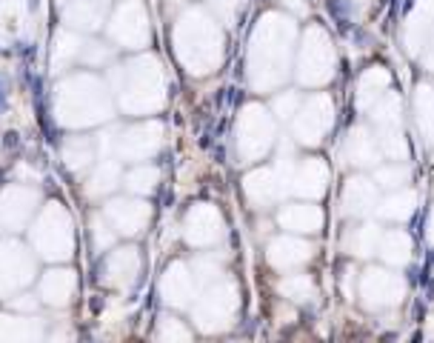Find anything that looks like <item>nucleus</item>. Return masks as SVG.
Listing matches in <instances>:
<instances>
[{
	"mask_svg": "<svg viewBox=\"0 0 434 343\" xmlns=\"http://www.w3.org/2000/svg\"><path fill=\"white\" fill-rule=\"evenodd\" d=\"M175 43L177 54L186 63L192 75H206L221 63L223 54V35L211 18H206L197 9H189L177 26H175Z\"/></svg>",
	"mask_w": 434,
	"mask_h": 343,
	"instance_id": "obj_1",
	"label": "nucleus"
},
{
	"mask_svg": "<svg viewBox=\"0 0 434 343\" xmlns=\"http://www.w3.org/2000/svg\"><path fill=\"white\" fill-rule=\"evenodd\" d=\"M54 109L63 126H95L112 117L106 86L92 75H78L63 81L57 86Z\"/></svg>",
	"mask_w": 434,
	"mask_h": 343,
	"instance_id": "obj_2",
	"label": "nucleus"
},
{
	"mask_svg": "<svg viewBox=\"0 0 434 343\" xmlns=\"http://www.w3.org/2000/svg\"><path fill=\"white\" fill-rule=\"evenodd\" d=\"M117 95L126 112L149 115L163 106V72L155 57H137L117 66Z\"/></svg>",
	"mask_w": 434,
	"mask_h": 343,
	"instance_id": "obj_3",
	"label": "nucleus"
},
{
	"mask_svg": "<svg viewBox=\"0 0 434 343\" xmlns=\"http://www.w3.org/2000/svg\"><path fill=\"white\" fill-rule=\"evenodd\" d=\"M71 221L63 209V203H49L32 223V246L46 260H66L71 255Z\"/></svg>",
	"mask_w": 434,
	"mask_h": 343,
	"instance_id": "obj_4",
	"label": "nucleus"
},
{
	"mask_svg": "<svg viewBox=\"0 0 434 343\" xmlns=\"http://www.w3.org/2000/svg\"><path fill=\"white\" fill-rule=\"evenodd\" d=\"M115 155L126 163H143L160 152L163 146V126L158 120L152 123H140V126H131L126 132H120L115 141Z\"/></svg>",
	"mask_w": 434,
	"mask_h": 343,
	"instance_id": "obj_5",
	"label": "nucleus"
},
{
	"mask_svg": "<svg viewBox=\"0 0 434 343\" xmlns=\"http://www.w3.org/2000/svg\"><path fill=\"white\" fill-rule=\"evenodd\" d=\"M237 309V292L232 284H214L197 303L194 309V320L203 332H217V329H226L232 326Z\"/></svg>",
	"mask_w": 434,
	"mask_h": 343,
	"instance_id": "obj_6",
	"label": "nucleus"
},
{
	"mask_svg": "<svg viewBox=\"0 0 434 343\" xmlns=\"http://www.w3.org/2000/svg\"><path fill=\"white\" fill-rule=\"evenodd\" d=\"M109 37L120 46V49H143L152 37V29L146 23V15H143V6L129 0L123 4L112 21H109Z\"/></svg>",
	"mask_w": 434,
	"mask_h": 343,
	"instance_id": "obj_7",
	"label": "nucleus"
},
{
	"mask_svg": "<svg viewBox=\"0 0 434 343\" xmlns=\"http://www.w3.org/2000/svg\"><path fill=\"white\" fill-rule=\"evenodd\" d=\"M35 278V260L32 255L15 243V240H6L0 243V295H12L23 286H29Z\"/></svg>",
	"mask_w": 434,
	"mask_h": 343,
	"instance_id": "obj_8",
	"label": "nucleus"
},
{
	"mask_svg": "<svg viewBox=\"0 0 434 343\" xmlns=\"http://www.w3.org/2000/svg\"><path fill=\"white\" fill-rule=\"evenodd\" d=\"M103 218L115 229V235L134 238L146 229L152 209H149V203H143L137 197H117V200H109L103 206Z\"/></svg>",
	"mask_w": 434,
	"mask_h": 343,
	"instance_id": "obj_9",
	"label": "nucleus"
},
{
	"mask_svg": "<svg viewBox=\"0 0 434 343\" xmlns=\"http://www.w3.org/2000/svg\"><path fill=\"white\" fill-rule=\"evenodd\" d=\"M334 52L329 46V37L320 29H312L303 43V57H300V81L303 83H323L334 72Z\"/></svg>",
	"mask_w": 434,
	"mask_h": 343,
	"instance_id": "obj_10",
	"label": "nucleus"
},
{
	"mask_svg": "<svg viewBox=\"0 0 434 343\" xmlns=\"http://www.w3.org/2000/svg\"><path fill=\"white\" fill-rule=\"evenodd\" d=\"M37 209V192L26 186H6L0 192V232H20Z\"/></svg>",
	"mask_w": 434,
	"mask_h": 343,
	"instance_id": "obj_11",
	"label": "nucleus"
},
{
	"mask_svg": "<svg viewBox=\"0 0 434 343\" xmlns=\"http://www.w3.org/2000/svg\"><path fill=\"white\" fill-rule=\"evenodd\" d=\"M271 134H274V129H271V120L266 117V112L257 106L246 109L240 129H237V146H240L243 158H260L271 146Z\"/></svg>",
	"mask_w": 434,
	"mask_h": 343,
	"instance_id": "obj_12",
	"label": "nucleus"
},
{
	"mask_svg": "<svg viewBox=\"0 0 434 343\" xmlns=\"http://www.w3.org/2000/svg\"><path fill=\"white\" fill-rule=\"evenodd\" d=\"M140 272V255L134 246L126 249H115L106 252L103 263H100V284L112 286V289H129L137 281Z\"/></svg>",
	"mask_w": 434,
	"mask_h": 343,
	"instance_id": "obj_13",
	"label": "nucleus"
},
{
	"mask_svg": "<svg viewBox=\"0 0 434 343\" xmlns=\"http://www.w3.org/2000/svg\"><path fill=\"white\" fill-rule=\"evenodd\" d=\"M221 238H223L221 212L211 209L209 203H197L194 209L186 215V240H189V246L206 249V246H214Z\"/></svg>",
	"mask_w": 434,
	"mask_h": 343,
	"instance_id": "obj_14",
	"label": "nucleus"
},
{
	"mask_svg": "<svg viewBox=\"0 0 434 343\" xmlns=\"http://www.w3.org/2000/svg\"><path fill=\"white\" fill-rule=\"evenodd\" d=\"M334 120V112H332V103L326 95H317L306 103V109L298 115L295 120V134H298V141L300 144H317L323 141V134L329 132Z\"/></svg>",
	"mask_w": 434,
	"mask_h": 343,
	"instance_id": "obj_15",
	"label": "nucleus"
},
{
	"mask_svg": "<svg viewBox=\"0 0 434 343\" xmlns=\"http://www.w3.org/2000/svg\"><path fill=\"white\" fill-rule=\"evenodd\" d=\"M106 18V4L103 0H69V6L63 9V21L71 32H98Z\"/></svg>",
	"mask_w": 434,
	"mask_h": 343,
	"instance_id": "obj_16",
	"label": "nucleus"
},
{
	"mask_svg": "<svg viewBox=\"0 0 434 343\" xmlns=\"http://www.w3.org/2000/svg\"><path fill=\"white\" fill-rule=\"evenodd\" d=\"M197 289V281L194 274L189 272L186 263H172L163 274V284H160V292H163V301L172 303V306H186L192 301Z\"/></svg>",
	"mask_w": 434,
	"mask_h": 343,
	"instance_id": "obj_17",
	"label": "nucleus"
},
{
	"mask_svg": "<svg viewBox=\"0 0 434 343\" xmlns=\"http://www.w3.org/2000/svg\"><path fill=\"white\" fill-rule=\"evenodd\" d=\"M75 272H69V269H52L43 274V281H40V298L52 306H66L71 301V295H75Z\"/></svg>",
	"mask_w": 434,
	"mask_h": 343,
	"instance_id": "obj_18",
	"label": "nucleus"
},
{
	"mask_svg": "<svg viewBox=\"0 0 434 343\" xmlns=\"http://www.w3.org/2000/svg\"><path fill=\"white\" fill-rule=\"evenodd\" d=\"M400 289L403 284L397 278H392L386 272H377V269L366 272V278H363V301L369 306H386L389 301H397Z\"/></svg>",
	"mask_w": 434,
	"mask_h": 343,
	"instance_id": "obj_19",
	"label": "nucleus"
},
{
	"mask_svg": "<svg viewBox=\"0 0 434 343\" xmlns=\"http://www.w3.org/2000/svg\"><path fill=\"white\" fill-rule=\"evenodd\" d=\"M312 257V246L303 243V240H295V238H277L271 240L269 246V263L277 266V269H292V266H300Z\"/></svg>",
	"mask_w": 434,
	"mask_h": 343,
	"instance_id": "obj_20",
	"label": "nucleus"
},
{
	"mask_svg": "<svg viewBox=\"0 0 434 343\" xmlns=\"http://www.w3.org/2000/svg\"><path fill=\"white\" fill-rule=\"evenodd\" d=\"M83 35L78 32H60L54 37V49H52V69L54 72H66L69 66L81 63V52H83Z\"/></svg>",
	"mask_w": 434,
	"mask_h": 343,
	"instance_id": "obj_21",
	"label": "nucleus"
},
{
	"mask_svg": "<svg viewBox=\"0 0 434 343\" xmlns=\"http://www.w3.org/2000/svg\"><path fill=\"white\" fill-rule=\"evenodd\" d=\"M63 163L71 175H83L95 163V144L92 137H69L63 144Z\"/></svg>",
	"mask_w": 434,
	"mask_h": 343,
	"instance_id": "obj_22",
	"label": "nucleus"
},
{
	"mask_svg": "<svg viewBox=\"0 0 434 343\" xmlns=\"http://www.w3.org/2000/svg\"><path fill=\"white\" fill-rule=\"evenodd\" d=\"M292 183H295V192H298V194L317 197V194L326 192V166H323L320 161L309 158V161H303V163L298 166Z\"/></svg>",
	"mask_w": 434,
	"mask_h": 343,
	"instance_id": "obj_23",
	"label": "nucleus"
},
{
	"mask_svg": "<svg viewBox=\"0 0 434 343\" xmlns=\"http://www.w3.org/2000/svg\"><path fill=\"white\" fill-rule=\"evenodd\" d=\"M375 200H377L375 186L369 180H363V178H354V180H348V186L343 192V212L360 218V215H366L372 209Z\"/></svg>",
	"mask_w": 434,
	"mask_h": 343,
	"instance_id": "obj_24",
	"label": "nucleus"
},
{
	"mask_svg": "<svg viewBox=\"0 0 434 343\" xmlns=\"http://www.w3.org/2000/svg\"><path fill=\"white\" fill-rule=\"evenodd\" d=\"M280 223L286 229H292V232H317L320 223H323V215L317 206H288V209L280 212Z\"/></svg>",
	"mask_w": 434,
	"mask_h": 343,
	"instance_id": "obj_25",
	"label": "nucleus"
},
{
	"mask_svg": "<svg viewBox=\"0 0 434 343\" xmlns=\"http://www.w3.org/2000/svg\"><path fill=\"white\" fill-rule=\"evenodd\" d=\"M123 180V172H120V163H115V161H103L100 166H95V172L89 175V180H86V194L89 197H106L117 183Z\"/></svg>",
	"mask_w": 434,
	"mask_h": 343,
	"instance_id": "obj_26",
	"label": "nucleus"
},
{
	"mask_svg": "<svg viewBox=\"0 0 434 343\" xmlns=\"http://www.w3.org/2000/svg\"><path fill=\"white\" fill-rule=\"evenodd\" d=\"M346 158H348V163H357V166H369L377 161V144L372 141V134L366 129H354L348 134Z\"/></svg>",
	"mask_w": 434,
	"mask_h": 343,
	"instance_id": "obj_27",
	"label": "nucleus"
},
{
	"mask_svg": "<svg viewBox=\"0 0 434 343\" xmlns=\"http://www.w3.org/2000/svg\"><path fill=\"white\" fill-rule=\"evenodd\" d=\"M246 192L254 203H271L277 194H280V186H277V175L271 169H260L254 175L246 178Z\"/></svg>",
	"mask_w": 434,
	"mask_h": 343,
	"instance_id": "obj_28",
	"label": "nucleus"
},
{
	"mask_svg": "<svg viewBox=\"0 0 434 343\" xmlns=\"http://www.w3.org/2000/svg\"><path fill=\"white\" fill-rule=\"evenodd\" d=\"M158 180H160V169L158 166H149V163H143V166H134L131 172L123 175V186L131 192V194H152L158 189Z\"/></svg>",
	"mask_w": 434,
	"mask_h": 343,
	"instance_id": "obj_29",
	"label": "nucleus"
},
{
	"mask_svg": "<svg viewBox=\"0 0 434 343\" xmlns=\"http://www.w3.org/2000/svg\"><path fill=\"white\" fill-rule=\"evenodd\" d=\"M409 252H411V240H409L403 232H389V235L380 240V255H383L389 263H406V260H409Z\"/></svg>",
	"mask_w": 434,
	"mask_h": 343,
	"instance_id": "obj_30",
	"label": "nucleus"
},
{
	"mask_svg": "<svg viewBox=\"0 0 434 343\" xmlns=\"http://www.w3.org/2000/svg\"><path fill=\"white\" fill-rule=\"evenodd\" d=\"M411 212H414V194H409V192H397V194L386 197L380 206V215L389 221H403Z\"/></svg>",
	"mask_w": 434,
	"mask_h": 343,
	"instance_id": "obj_31",
	"label": "nucleus"
},
{
	"mask_svg": "<svg viewBox=\"0 0 434 343\" xmlns=\"http://www.w3.org/2000/svg\"><path fill=\"white\" fill-rule=\"evenodd\" d=\"M377 243H380V235L375 226H360L348 238V252L351 255H372L377 249Z\"/></svg>",
	"mask_w": 434,
	"mask_h": 343,
	"instance_id": "obj_32",
	"label": "nucleus"
},
{
	"mask_svg": "<svg viewBox=\"0 0 434 343\" xmlns=\"http://www.w3.org/2000/svg\"><path fill=\"white\" fill-rule=\"evenodd\" d=\"M280 292L292 301H309L315 295V286L306 274H288L286 281H280Z\"/></svg>",
	"mask_w": 434,
	"mask_h": 343,
	"instance_id": "obj_33",
	"label": "nucleus"
},
{
	"mask_svg": "<svg viewBox=\"0 0 434 343\" xmlns=\"http://www.w3.org/2000/svg\"><path fill=\"white\" fill-rule=\"evenodd\" d=\"M112 60V46L106 43H98V40H86L83 43V52H81V66H89V69H100Z\"/></svg>",
	"mask_w": 434,
	"mask_h": 343,
	"instance_id": "obj_34",
	"label": "nucleus"
},
{
	"mask_svg": "<svg viewBox=\"0 0 434 343\" xmlns=\"http://www.w3.org/2000/svg\"><path fill=\"white\" fill-rule=\"evenodd\" d=\"M158 343H189V329L177 318H160Z\"/></svg>",
	"mask_w": 434,
	"mask_h": 343,
	"instance_id": "obj_35",
	"label": "nucleus"
},
{
	"mask_svg": "<svg viewBox=\"0 0 434 343\" xmlns=\"http://www.w3.org/2000/svg\"><path fill=\"white\" fill-rule=\"evenodd\" d=\"M115 229L106 223V218L103 215H95L92 218V243H95V249L98 252H109L112 249V243H115Z\"/></svg>",
	"mask_w": 434,
	"mask_h": 343,
	"instance_id": "obj_36",
	"label": "nucleus"
},
{
	"mask_svg": "<svg viewBox=\"0 0 434 343\" xmlns=\"http://www.w3.org/2000/svg\"><path fill=\"white\" fill-rule=\"evenodd\" d=\"M375 178H377V183L383 189H397V186H403L409 180V169L406 166H383V169H377Z\"/></svg>",
	"mask_w": 434,
	"mask_h": 343,
	"instance_id": "obj_37",
	"label": "nucleus"
},
{
	"mask_svg": "<svg viewBox=\"0 0 434 343\" xmlns=\"http://www.w3.org/2000/svg\"><path fill=\"white\" fill-rule=\"evenodd\" d=\"M211 9L221 15L226 23H232L235 15H237V9H240V0H211Z\"/></svg>",
	"mask_w": 434,
	"mask_h": 343,
	"instance_id": "obj_38",
	"label": "nucleus"
},
{
	"mask_svg": "<svg viewBox=\"0 0 434 343\" xmlns=\"http://www.w3.org/2000/svg\"><path fill=\"white\" fill-rule=\"evenodd\" d=\"M295 106H298V98H295V95L277 98V100H274V109H277L280 117H292V115H295Z\"/></svg>",
	"mask_w": 434,
	"mask_h": 343,
	"instance_id": "obj_39",
	"label": "nucleus"
},
{
	"mask_svg": "<svg viewBox=\"0 0 434 343\" xmlns=\"http://www.w3.org/2000/svg\"><path fill=\"white\" fill-rule=\"evenodd\" d=\"M9 306H12V309H37V298L29 295V301H12Z\"/></svg>",
	"mask_w": 434,
	"mask_h": 343,
	"instance_id": "obj_40",
	"label": "nucleus"
},
{
	"mask_svg": "<svg viewBox=\"0 0 434 343\" xmlns=\"http://www.w3.org/2000/svg\"><path fill=\"white\" fill-rule=\"evenodd\" d=\"M52 343H71V335H69L66 329H60V332L52 335Z\"/></svg>",
	"mask_w": 434,
	"mask_h": 343,
	"instance_id": "obj_41",
	"label": "nucleus"
}]
</instances>
